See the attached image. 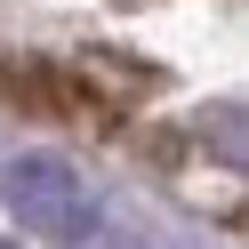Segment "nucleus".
Here are the masks:
<instances>
[{"label":"nucleus","mask_w":249,"mask_h":249,"mask_svg":"<svg viewBox=\"0 0 249 249\" xmlns=\"http://www.w3.org/2000/svg\"><path fill=\"white\" fill-rule=\"evenodd\" d=\"M72 249H121V241H113V233H89V241H72Z\"/></svg>","instance_id":"obj_4"},{"label":"nucleus","mask_w":249,"mask_h":249,"mask_svg":"<svg viewBox=\"0 0 249 249\" xmlns=\"http://www.w3.org/2000/svg\"><path fill=\"white\" fill-rule=\"evenodd\" d=\"M0 249H17V241H0Z\"/></svg>","instance_id":"obj_5"},{"label":"nucleus","mask_w":249,"mask_h":249,"mask_svg":"<svg viewBox=\"0 0 249 249\" xmlns=\"http://www.w3.org/2000/svg\"><path fill=\"white\" fill-rule=\"evenodd\" d=\"M81 81H97V89H113V97H137L145 89V72H129V65H113L105 49H81Z\"/></svg>","instance_id":"obj_3"},{"label":"nucleus","mask_w":249,"mask_h":249,"mask_svg":"<svg viewBox=\"0 0 249 249\" xmlns=\"http://www.w3.org/2000/svg\"><path fill=\"white\" fill-rule=\"evenodd\" d=\"M0 105H24V113H49V121H81V89L49 65H0Z\"/></svg>","instance_id":"obj_2"},{"label":"nucleus","mask_w":249,"mask_h":249,"mask_svg":"<svg viewBox=\"0 0 249 249\" xmlns=\"http://www.w3.org/2000/svg\"><path fill=\"white\" fill-rule=\"evenodd\" d=\"M8 209H17L24 233H40V241H56V249L105 233V201L89 193V177L72 161H56V153H17V161H8Z\"/></svg>","instance_id":"obj_1"}]
</instances>
